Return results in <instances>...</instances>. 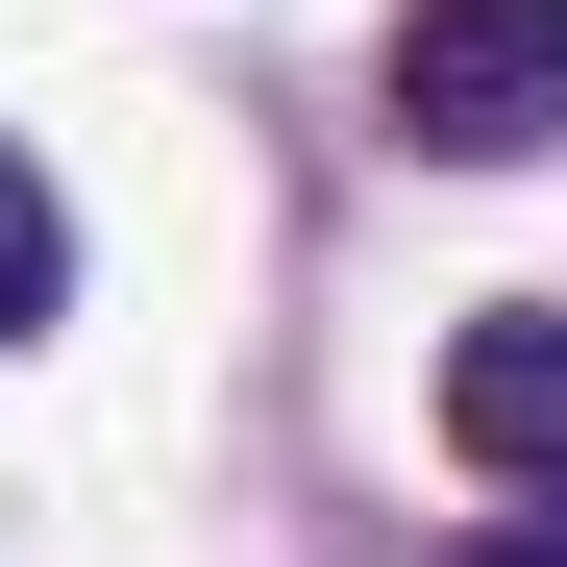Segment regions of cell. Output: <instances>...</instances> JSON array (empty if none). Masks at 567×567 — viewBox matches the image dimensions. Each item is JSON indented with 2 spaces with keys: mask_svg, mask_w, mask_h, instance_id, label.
I'll list each match as a JSON object with an SVG mask.
<instances>
[{
  "mask_svg": "<svg viewBox=\"0 0 567 567\" xmlns=\"http://www.w3.org/2000/svg\"><path fill=\"white\" fill-rule=\"evenodd\" d=\"M50 321H74V198L0 148V346H50Z\"/></svg>",
  "mask_w": 567,
  "mask_h": 567,
  "instance_id": "3957f363",
  "label": "cell"
},
{
  "mask_svg": "<svg viewBox=\"0 0 567 567\" xmlns=\"http://www.w3.org/2000/svg\"><path fill=\"white\" fill-rule=\"evenodd\" d=\"M395 148L543 173L567 148V0H395Z\"/></svg>",
  "mask_w": 567,
  "mask_h": 567,
  "instance_id": "6da1fadb",
  "label": "cell"
},
{
  "mask_svg": "<svg viewBox=\"0 0 567 567\" xmlns=\"http://www.w3.org/2000/svg\"><path fill=\"white\" fill-rule=\"evenodd\" d=\"M444 444L494 468V494H567V297H494L444 346Z\"/></svg>",
  "mask_w": 567,
  "mask_h": 567,
  "instance_id": "7a4b0ae2",
  "label": "cell"
},
{
  "mask_svg": "<svg viewBox=\"0 0 567 567\" xmlns=\"http://www.w3.org/2000/svg\"><path fill=\"white\" fill-rule=\"evenodd\" d=\"M444 567H567V494H543V518H494V543H444Z\"/></svg>",
  "mask_w": 567,
  "mask_h": 567,
  "instance_id": "277c9868",
  "label": "cell"
}]
</instances>
